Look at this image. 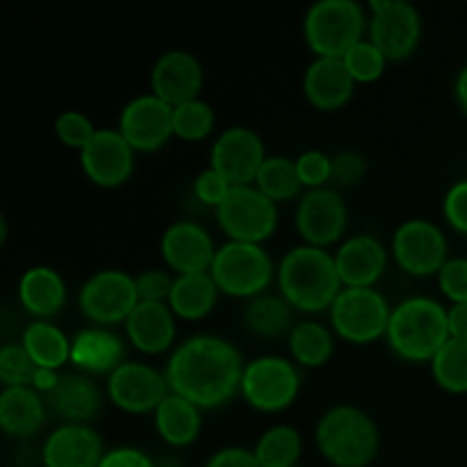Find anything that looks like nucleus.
Listing matches in <instances>:
<instances>
[{
	"label": "nucleus",
	"mask_w": 467,
	"mask_h": 467,
	"mask_svg": "<svg viewBox=\"0 0 467 467\" xmlns=\"http://www.w3.org/2000/svg\"><path fill=\"white\" fill-rule=\"evenodd\" d=\"M164 377L173 395H181L199 409H214L240 390L244 365L231 342L196 336L173 351Z\"/></svg>",
	"instance_id": "f257e3e1"
},
{
	"label": "nucleus",
	"mask_w": 467,
	"mask_h": 467,
	"mask_svg": "<svg viewBox=\"0 0 467 467\" xmlns=\"http://www.w3.org/2000/svg\"><path fill=\"white\" fill-rule=\"evenodd\" d=\"M278 285L283 299L301 313H322L336 304L340 295V274L336 258L317 246H296L278 267Z\"/></svg>",
	"instance_id": "f03ea898"
},
{
	"label": "nucleus",
	"mask_w": 467,
	"mask_h": 467,
	"mask_svg": "<svg viewBox=\"0 0 467 467\" xmlns=\"http://www.w3.org/2000/svg\"><path fill=\"white\" fill-rule=\"evenodd\" d=\"M386 337L392 351L404 360H433L451 337L447 310L427 296L406 299L392 310Z\"/></svg>",
	"instance_id": "7ed1b4c3"
},
{
	"label": "nucleus",
	"mask_w": 467,
	"mask_h": 467,
	"mask_svg": "<svg viewBox=\"0 0 467 467\" xmlns=\"http://www.w3.org/2000/svg\"><path fill=\"white\" fill-rule=\"evenodd\" d=\"M317 447L336 467H368L379 454V429L356 406H336L319 420Z\"/></svg>",
	"instance_id": "20e7f679"
},
{
	"label": "nucleus",
	"mask_w": 467,
	"mask_h": 467,
	"mask_svg": "<svg viewBox=\"0 0 467 467\" xmlns=\"http://www.w3.org/2000/svg\"><path fill=\"white\" fill-rule=\"evenodd\" d=\"M365 12L354 0H319L308 9L304 35L319 57L342 59L363 41Z\"/></svg>",
	"instance_id": "39448f33"
},
{
	"label": "nucleus",
	"mask_w": 467,
	"mask_h": 467,
	"mask_svg": "<svg viewBox=\"0 0 467 467\" xmlns=\"http://www.w3.org/2000/svg\"><path fill=\"white\" fill-rule=\"evenodd\" d=\"M210 276L226 295L258 296L272 283V258L260 249V244L228 242L214 255Z\"/></svg>",
	"instance_id": "423d86ee"
},
{
	"label": "nucleus",
	"mask_w": 467,
	"mask_h": 467,
	"mask_svg": "<svg viewBox=\"0 0 467 467\" xmlns=\"http://www.w3.org/2000/svg\"><path fill=\"white\" fill-rule=\"evenodd\" d=\"M390 306L372 287H345L331 306V322L337 336L365 345L388 333Z\"/></svg>",
	"instance_id": "0eeeda50"
},
{
	"label": "nucleus",
	"mask_w": 467,
	"mask_h": 467,
	"mask_svg": "<svg viewBox=\"0 0 467 467\" xmlns=\"http://www.w3.org/2000/svg\"><path fill=\"white\" fill-rule=\"evenodd\" d=\"M217 219L231 242L260 244L276 228V208L258 187H231L226 199L217 205Z\"/></svg>",
	"instance_id": "6e6552de"
},
{
	"label": "nucleus",
	"mask_w": 467,
	"mask_h": 467,
	"mask_svg": "<svg viewBox=\"0 0 467 467\" xmlns=\"http://www.w3.org/2000/svg\"><path fill=\"white\" fill-rule=\"evenodd\" d=\"M299 386L301 379L295 365L276 356H263L244 368L240 390L254 409L278 413L296 400Z\"/></svg>",
	"instance_id": "1a4fd4ad"
},
{
	"label": "nucleus",
	"mask_w": 467,
	"mask_h": 467,
	"mask_svg": "<svg viewBox=\"0 0 467 467\" xmlns=\"http://www.w3.org/2000/svg\"><path fill=\"white\" fill-rule=\"evenodd\" d=\"M369 9L374 12L369 36L386 59H404L413 55L422 35L418 9L401 0H372Z\"/></svg>",
	"instance_id": "9d476101"
},
{
	"label": "nucleus",
	"mask_w": 467,
	"mask_h": 467,
	"mask_svg": "<svg viewBox=\"0 0 467 467\" xmlns=\"http://www.w3.org/2000/svg\"><path fill=\"white\" fill-rule=\"evenodd\" d=\"M140 304L137 283L123 272H99L82 285L80 308L91 322L117 324L132 315Z\"/></svg>",
	"instance_id": "9b49d317"
},
{
	"label": "nucleus",
	"mask_w": 467,
	"mask_h": 467,
	"mask_svg": "<svg viewBox=\"0 0 467 467\" xmlns=\"http://www.w3.org/2000/svg\"><path fill=\"white\" fill-rule=\"evenodd\" d=\"M392 251L400 267L413 276H431L447 263L445 235L427 219H410L401 223L392 240Z\"/></svg>",
	"instance_id": "f8f14e48"
},
{
	"label": "nucleus",
	"mask_w": 467,
	"mask_h": 467,
	"mask_svg": "<svg viewBox=\"0 0 467 467\" xmlns=\"http://www.w3.org/2000/svg\"><path fill=\"white\" fill-rule=\"evenodd\" d=\"M263 140L249 128H228L214 141L210 164L231 187H244L258 178L265 164Z\"/></svg>",
	"instance_id": "ddd939ff"
},
{
	"label": "nucleus",
	"mask_w": 467,
	"mask_h": 467,
	"mask_svg": "<svg viewBox=\"0 0 467 467\" xmlns=\"http://www.w3.org/2000/svg\"><path fill=\"white\" fill-rule=\"evenodd\" d=\"M109 400L126 413H149L171 395L167 377L141 363H123L109 374Z\"/></svg>",
	"instance_id": "4468645a"
},
{
	"label": "nucleus",
	"mask_w": 467,
	"mask_h": 467,
	"mask_svg": "<svg viewBox=\"0 0 467 467\" xmlns=\"http://www.w3.org/2000/svg\"><path fill=\"white\" fill-rule=\"evenodd\" d=\"M119 132L135 150H158L173 135V108L158 96H140L123 108Z\"/></svg>",
	"instance_id": "2eb2a0df"
},
{
	"label": "nucleus",
	"mask_w": 467,
	"mask_h": 467,
	"mask_svg": "<svg viewBox=\"0 0 467 467\" xmlns=\"http://www.w3.org/2000/svg\"><path fill=\"white\" fill-rule=\"evenodd\" d=\"M296 228L308 246L333 244L347 228V208L340 194L327 187L310 190L296 210Z\"/></svg>",
	"instance_id": "dca6fc26"
},
{
	"label": "nucleus",
	"mask_w": 467,
	"mask_h": 467,
	"mask_svg": "<svg viewBox=\"0 0 467 467\" xmlns=\"http://www.w3.org/2000/svg\"><path fill=\"white\" fill-rule=\"evenodd\" d=\"M132 150L119 130H96L80 153L82 169L99 187H119L132 173Z\"/></svg>",
	"instance_id": "f3484780"
},
{
	"label": "nucleus",
	"mask_w": 467,
	"mask_h": 467,
	"mask_svg": "<svg viewBox=\"0 0 467 467\" xmlns=\"http://www.w3.org/2000/svg\"><path fill=\"white\" fill-rule=\"evenodd\" d=\"M150 85H153V96L171 108H178L196 100V94L203 85V68L194 55L171 50L155 62Z\"/></svg>",
	"instance_id": "a211bd4d"
},
{
	"label": "nucleus",
	"mask_w": 467,
	"mask_h": 467,
	"mask_svg": "<svg viewBox=\"0 0 467 467\" xmlns=\"http://www.w3.org/2000/svg\"><path fill=\"white\" fill-rule=\"evenodd\" d=\"M162 255L169 267L185 276V274H205V269L213 267L217 251L213 237L199 223L178 222L164 231Z\"/></svg>",
	"instance_id": "6ab92c4d"
},
{
	"label": "nucleus",
	"mask_w": 467,
	"mask_h": 467,
	"mask_svg": "<svg viewBox=\"0 0 467 467\" xmlns=\"http://www.w3.org/2000/svg\"><path fill=\"white\" fill-rule=\"evenodd\" d=\"M103 456V442L94 429L64 424L48 436L41 459L44 467H99Z\"/></svg>",
	"instance_id": "aec40b11"
},
{
	"label": "nucleus",
	"mask_w": 467,
	"mask_h": 467,
	"mask_svg": "<svg viewBox=\"0 0 467 467\" xmlns=\"http://www.w3.org/2000/svg\"><path fill=\"white\" fill-rule=\"evenodd\" d=\"M388 255L381 242L372 235H358L347 240L336 255V267L342 285L372 287L386 269Z\"/></svg>",
	"instance_id": "412c9836"
},
{
	"label": "nucleus",
	"mask_w": 467,
	"mask_h": 467,
	"mask_svg": "<svg viewBox=\"0 0 467 467\" xmlns=\"http://www.w3.org/2000/svg\"><path fill=\"white\" fill-rule=\"evenodd\" d=\"M354 82L342 59L317 57L306 71V99L317 109H337L351 99Z\"/></svg>",
	"instance_id": "4be33fe9"
},
{
	"label": "nucleus",
	"mask_w": 467,
	"mask_h": 467,
	"mask_svg": "<svg viewBox=\"0 0 467 467\" xmlns=\"http://www.w3.org/2000/svg\"><path fill=\"white\" fill-rule=\"evenodd\" d=\"M126 324L130 342L144 354H162L171 347L173 337H176L171 310L164 304L140 301L130 317L126 319Z\"/></svg>",
	"instance_id": "5701e85b"
},
{
	"label": "nucleus",
	"mask_w": 467,
	"mask_h": 467,
	"mask_svg": "<svg viewBox=\"0 0 467 467\" xmlns=\"http://www.w3.org/2000/svg\"><path fill=\"white\" fill-rule=\"evenodd\" d=\"M46 401L57 418L68 420V424H80L99 413L100 392L82 374H62Z\"/></svg>",
	"instance_id": "b1692460"
},
{
	"label": "nucleus",
	"mask_w": 467,
	"mask_h": 467,
	"mask_svg": "<svg viewBox=\"0 0 467 467\" xmlns=\"http://www.w3.org/2000/svg\"><path fill=\"white\" fill-rule=\"evenodd\" d=\"M71 360L85 372L103 374L123 365V342L105 328H87L73 337Z\"/></svg>",
	"instance_id": "393cba45"
},
{
	"label": "nucleus",
	"mask_w": 467,
	"mask_h": 467,
	"mask_svg": "<svg viewBox=\"0 0 467 467\" xmlns=\"http://www.w3.org/2000/svg\"><path fill=\"white\" fill-rule=\"evenodd\" d=\"M18 296L23 308L36 317H50L59 313L67 301V287L59 274L48 267H32L18 283Z\"/></svg>",
	"instance_id": "a878e982"
},
{
	"label": "nucleus",
	"mask_w": 467,
	"mask_h": 467,
	"mask_svg": "<svg viewBox=\"0 0 467 467\" xmlns=\"http://www.w3.org/2000/svg\"><path fill=\"white\" fill-rule=\"evenodd\" d=\"M46 420L44 400L30 388H5L0 395V424L9 436L27 438Z\"/></svg>",
	"instance_id": "bb28decb"
},
{
	"label": "nucleus",
	"mask_w": 467,
	"mask_h": 467,
	"mask_svg": "<svg viewBox=\"0 0 467 467\" xmlns=\"http://www.w3.org/2000/svg\"><path fill=\"white\" fill-rule=\"evenodd\" d=\"M158 433L173 447H187L199 438L201 415L199 406L182 400L181 395H169L155 410Z\"/></svg>",
	"instance_id": "cd10ccee"
},
{
	"label": "nucleus",
	"mask_w": 467,
	"mask_h": 467,
	"mask_svg": "<svg viewBox=\"0 0 467 467\" xmlns=\"http://www.w3.org/2000/svg\"><path fill=\"white\" fill-rule=\"evenodd\" d=\"M217 283L210 274H185L173 281L169 306L182 319H201L217 304Z\"/></svg>",
	"instance_id": "c85d7f7f"
},
{
	"label": "nucleus",
	"mask_w": 467,
	"mask_h": 467,
	"mask_svg": "<svg viewBox=\"0 0 467 467\" xmlns=\"http://www.w3.org/2000/svg\"><path fill=\"white\" fill-rule=\"evenodd\" d=\"M23 347L32 356L36 368L57 369L67 360H71V342L57 327L48 322L30 324L23 333Z\"/></svg>",
	"instance_id": "c756f323"
},
{
	"label": "nucleus",
	"mask_w": 467,
	"mask_h": 467,
	"mask_svg": "<svg viewBox=\"0 0 467 467\" xmlns=\"http://www.w3.org/2000/svg\"><path fill=\"white\" fill-rule=\"evenodd\" d=\"M244 327L258 337H281L292 327V306L281 296H255L244 310Z\"/></svg>",
	"instance_id": "7c9ffc66"
},
{
	"label": "nucleus",
	"mask_w": 467,
	"mask_h": 467,
	"mask_svg": "<svg viewBox=\"0 0 467 467\" xmlns=\"http://www.w3.org/2000/svg\"><path fill=\"white\" fill-rule=\"evenodd\" d=\"M433 379L447 392H467V340L450 337L431 360Z\"/></svg>",
	"instance_id": "2f4dec72"
},
{
	"label": "nucleus",
	"mask_w": 467,
	"mask_h": 467,
	"mask_svg": "<svg viewBox=\"0 0 467 467\" xmlns=\"http://www.w3.org/2000/svg\"><path fill=\"white\" fill-rule=\"evenodd\" d=\"M290 351L296 363L306 365V368H319L331 358L333 337L322 324L304 322L292 328Z\"/></svg>",
	"instance_id": "473e14b6"
},
{
	"label": "nucleus",
	"mask_w": 467,
	"mask_h": 467,
	"mask_svg": "<svg viewBox=\"0 0 467 467\" xmlns=\"http://www.w3.org/2000/svg\"><path fill=\"white\" fill-rule=\"evenodd\" d=\"M301 456V436L292 427H274L255 445V459L263 467H295Z\"/></svg>",
	"instance_id": "72a5a7b5"
},
{
	"label": "nucleus",
	"mask_w": 467,
	"mask_h": 467,
	"mask_svg": "<svg viewBox=\"0 0 467 467\" xmlns=\"http://www.w3.org/2000/svg\"><path fill=\"white\" fill-rule=\"evenodd\" d=\"M255 182L269 201H287L299 194V190L304 187L299 171H296V162L281 158V155L265 160Z\"/></svg>",
	"instance_id": "f704fd0d"
},
{
	"label": "nucleus",
	"mask_w": 467,
	"mask_h": 467,
	"mask_svg": "<svg viewBox=\"0 0 467 467\" xmlns=\"http://www.w3.org/2000/svg\"><path fill=\"white\" fill-rule=\"evenodd\" d=\"M214 126L213 108L203 100H190L173 108V135L185 141H199L210 135Z\"/></svg>",
	"instance_id": "c9c22d12"
},
{
	"label": "nucleus",
	"mask_w": 467,
	"mask_h": 467,
	"mask_svg": "<svg viewBox=\"0 0 467 467\" xmlns=\"http://www.w3.org/2000/svg\"><path fill=\"white\" fill-rule=\"evenodd\" d=\"M36 363L23 345H7L0 351V379L5 388H27L36 374Z\"/></svg>",
	"instance_id": "e433bc0d"
},
{
	"label": "nucleus",
	"mask_w": 467,
	"mask_h": 467,
	"mask_svg": "<svg viewBox=\"0 0 467 467\" xmlns=\"http://www.w3.org/2000/svg\"><path fill=\"white\" fill-rule=\"evenodd\" d=\"M342 62L356 82H374L383 76L386 55L372 41H360L342 57Z\"/></svg>",
	"instance_id": "4c0bfd02"
},
{
	"label": "nucleus",
	"mask_w": 467,
	"mask_h": 467,
	"mask_svg": "<svg viewBox=\"0 0 467 467\" xmlns=\"http://www.w3.org/2000/svg\"><path fill=\"white\" fill-rule=\"evenodd\" d=\"M55 132H57L59 140L64 141L71 149H85L91 141V137L96 135V128L89 119L82 112H64L59 114L57 121H55Z\"/></svg>",
	"instance_id": "58836bf2"
},
{
	"label": "nucleus",
	"mask_w": 467,
	"mask_h": 467,
	"mask_svg": "<svg viewBox=\"0 0 467 467\" xmlns=\"http://www.w3.org/2000/svg\"><path fill=\"white\" fill-rule=\"evenodd\" d=\"M438 283L447 299L454 304H467V258L447 260L438 272Z\"/></svg>",
	"instance_id": "ea45409f"
},
{
	"label": "nucleus",
	"mask_w": 467,
	"mask_h": 467,
	"mask_svg": "<svg viewBox=\"0 0 467 467\" xmlns=\"http://www.w3.org/2000/svg\"><path fill=\"white\" fill-rule=\"evenodd\" d=\"M296 171L304 185L319 190L324 182L331 178L333 173V160L324 155L322 150H306L299 160H296Z\"/></svg>",
	"instance_id": "a19ab883"
},
{
	"label": "nucleus",
	"mask_w": 467,
	"mask_h": 467,
	"mask_svg": "<svg viewBox=\"0 0 467 467\" xmlns=\"http://www.w3.org/2000/svg\"><path fill=\"white\" fill-rule=\"evenodd\" d=\"M137 283V295L140 301H153V304H162L169 301L173 290V278L169 274L160 272V269H150L144 272L140 278H135Z\"/></svg>",
	"instance_id": "79ce46f5"
},
{
	"label": "nucleus",
	"mask_w": 467,
	"mask_h": 467,
	"mask_svg": "<svg viewBox=\"0 0 467 467\" xmlns=\"http://www.w3.org/2000/svg\"><path fill=\"white\" fill-rule=\"evenodd\" d=\"M194 192L203 203L214 205V208H217V205L228 196L231 185H228L226 178L219 176L214 169H208V171H203L199 178H196Z\"/></svg>",
	"instance_id": "37998d69"
},
{
	"label": "nucleus",
	"mask_w": 467,
	"mask_h": 467,
	"mask_svg": "<svg viewBox=\"0 0 467 467\" xmlns=\"http://www.w3.org/2000/svg\"><path fill=\"white\" fill-rule=\"evenodd\" d=\"M365 169H368L365 158H360L358 153H351L349 150V153H340L337 158H333L331 178L337 185H356L365 176Z\"/></svg>",
	"instance_id": "c03bdc74"
},
{
	"label": "nucleus",
	"mask_w": 467,
	"mask_h": 467,
	"mask_svg": "<svg viewBox=\"0 0 467 467\" xmlns=\"http://www.w3.org/2000/svg\"><path fill=\"white\" fill-rule=\"evenodd\" d=\"M445 217L456 231L467 233V181L456 182L445 196Z\"/></svg>",
	"instance_id": "a18cd8bd"
},
{
	"label": "nucleus",
	"mask_w": 467,
	"mask_h": 467,
	"mask_svg": "<svg viewBox=\"0 0 467 467\" xmlns=\"http://www.w3.org/2000/svg\"><path fill=\"white\" fill-rule=\"evenodd\" d=\"M99 467H153V461L135 447H119L108 451Z\"/></svg>",
	"instance_id": "49530a36"
},
{
	"label": "nucleus",
	"mask_w": 467,
	"mask_h": 467,
	"mask_svg": "<svg viewBox=\"0 0 467 467\" xmlns=\"http://www.w3.org/2000/svg\"><path fill=\"white\" fill-rule=\"evenodd\" d=\"M205 467H263L255 459V451L242 450V447H226L217 451Z\"/></svg>",
	"instance_id": "de8ad7c7"
},
{
	"label": "nucleus",
	"mask_w": 467,
	"mask_h": 467,
	"mask_svg": "<svg viewBox=\"0 0 467 467\" xmlns=\"http://www.w3.org/2000/svg\"><path fill=\"white\" fill-rule=\"evenodd\" d=\"M451 337H465L467 340V304H454L447 310Z\"/></svg>",
	"instance_id": "09e8293b"
},
{
	"label": "nucleus",
	"mask_w": 467,
	"mask_h": 467,
	"mask_svg": "<svg viewBox=\"0 0 467 467\" xmlns=\"http://www.w3.org/2000/svg\"><path fill=\"white\" fill-rule=\"evenodd\" d=\"M59 381V374L55 372V369H48V368H39L36 369L35 379H32V388H36L39 392H53L55 386H57Z\"/></svg>",
	"instance_id": "8fccbe9b"
},
{
	"label": "nucleus",
	"mask_w": 467,
	"mask_h": 467,
	"mask_svg": "<svg viewBox=\"0 0 467 467\" xmlns=\"http://www.w3.org/2000/svg\"><path fill=\"white\" fill-rule=\"evenodd\" d=\"M456 99H459L461 108L467 112V67H463V71L456 78Z\"/></svg>",
	"instance_id": "3c124183"
},
{
	"label": "nucleus",
	"mask_w": 467,
	"mask_h": 467,
	"mask_svg": "<svg viewBox=\"0 0 467 467\" xmlns=\"http://www.w3.org/2000/svg\"><path fill=\"white\" fill-rule=\"evenodd\" d=\"M295 467H296V465H295Z\"/></svg>",
	"instance_id": "603ef678"
}]
</instances>
